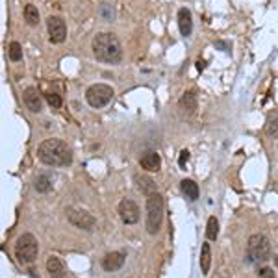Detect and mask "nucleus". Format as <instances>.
Listing matches in <instances>:
<instances>
[{
    "instance_id": "obj_11",
    "label": "nucleus",
    "mask_w": 278,
    "mask_h": 278,
    "mask_svg": "<svg viewBox=\"0 0 278 278\" xmlns=\"http://www.w3.org/2000/svg\"><path fill=\"white\" fill-rule=\"evenodd\" d=\"M124 260H126V256H124V252H110L106 254L102 258V267L104 271H108V273H113V271H119V269L124 265Z\"/></svg>"
},
{
    "instance_id": "obj_24",
    "label": "nucleus",
    "mask_w": 278,
    "mask_h": 278,
    "mask_svg": "<svg viewBox=\"0 0 278 278\" xmlns=\"http://www.w3.org/2000/svg\"><path fill=\"white\" fill-rule=\"evenodd\" d=\"M47 102H49L54 110L61 108V104H63V102H61V97H59L58 93H47Z\"/></svg>"
},
{
    "instance_id": "obj_4",
    "label": "nucleus",
    "mask_w": 278,
    "mask_h": 278,
    "mask_svg": "<svg viewBox=\"0 0 278 278\" xmlns=\"http://www.w3.org/2000/svg\"><path fill=\"white\" fill-rule=\"evenodd\" d=\"M271 256V243L264 234H254L249 238V243H247V258L252 264H258V262H265Z\"/></svg>"
},
{
    "instance_id": "obj_16",
    "label": "nucleus",
    "mask_w": 278,
    "mask_h": 278,
    "mask_svg": "<svg viewBox=\"0 0 278 278\" xmlns=\"http://www.w3.org/2000/svg\"><path fill=\"white\" fill-rule=\"evenodd\" d=\"M180 189H182V193H184V195L187 197L189 200H197V199H199V185H197L193 180H189V178H185V180L180 182Z\"/></svg>"
},
{
    "instance_id": "obj_5",
    "label": "nucleus",
    "mask_w": 278,
    "mask_h": 278,
    "mask_svg": "<svg viewBox=\"0 0 278 278\" xmlns=\"http://www.w3.org/2000/svg\"><path fill=\"white\" fill-rule=\"evenodd\" d=\"M37 252H39V245H37V239L32 234H23L17 243H15V256L20 264H32L35 258H37Z\"/></svg>"
},
{
    "instance_id": "obj_26",
    "label": "nucleus",
    "mask_w": 278,
    "mask_h": 278,
    "mask_svg": "<svg viewBox=\"0 0 278 278\" xmlns=\"http://www.w3.org/2000/svg\"><path fill=\"white\" fill-rule=\"evenodd\" d=\"M187 160H189V152H187V151H182V152H180V158H178V165H180L182 169H184L185 163H187Z\"/></svg>"
},
{
    "instance_id": "obj_27",
    "label": "nucleus",
    "mask_w": 278,
    "mask_h": 278,
    "mask_svg": "<svg viewBox=\"0 0 278 278\" xmlns=\"http://www.w3.org/2000/svg\"><path fill=\"white\" fill-rule=\"evenodd\" d=\"M204 61H200V59H199V61H197V69H199V71H204Z\"/></svg>"
},
{
    "instance_id": "obj_6",
    "label": "nucleus",
    "mask_w": 278,
    "mask_h": 278,
    "mask_svg": "<svg viewBox=\"0 0 278 278\" xmlns=\"http://www.w3.org/2000/svg\"><path fill=\"white\" fill-rule=\"evenodd\" d=\"M113 98V89L108 83H95L85 91V100L91 108L100 110V108L108 106Z\"/></svg>"
},
{
    "instance_id": "obj_10",
    "label": "nucleus",
    "mask_w": 278,
    "mask_h": 278,
    "mask_svg": "<svg viewBox=\"0 0 278 278\" xmlns=\"http://www.w3.org/2000/svg\"><path fill=\"white\" fill-rule=\"evenodd\" d=\"M23 98H25V104L30 112L39 113L43 112V97L37 88H26L25 93H23Z\"/></svg>"
},
{
    "instance_id": "obj_14",
    "label": "nucleus",
    "mask_w": 278,
    "mask_h": 278,
    "mask_svg": "<svg viewBox=\"0 0 278 278\" xmlns=\"http://www.w3.org/2000/svg\"><path fill=\"white\" fill-rule=\"evenodd\" d=\"M47 271H49L50 278H67V273H65V267L61 264V260L56 258V256H50L47 260Z\"/></svg>"
},
{
    "instance_id": "obj_13",
    "label": "nucleus",
    "mask_w": 278,
    "mask_h": 278,
    "mask_svg": "<svg viewBox=\"0 0 278 278\" xmlns=\"http://www.w3.org/2000/svg\"><path fill=\"white\" fill-rule=\"evenodd\" d=\"M178 28H180V34L184 37L191 35V32H193V17H191V11L187 8L178 10Z\"/></svg>"
},
{
    "instance_id": "obj_8",
    "label": "nucleus",
    "mask_w": 278,
    "mask_h": 278,
    "mask_svg": "<svg viewBox=\"0 0 278 278\" xmlns=\"http://www.w3.org/2000/svg\"><path fill=\"white\" fill-rule=\"evenodd\" d=\"M47 30H49L50 43L59 45L67 39V26H65V20L61 17L50 15L49 19H47Z\"/></svg>"
},
{
    "instance_id": "obj_1",
    "label": "nucleus",
    "mask_w": 278,
    "mask_h": 278,
    "mask_svg": "<svg viewBox=\"0 0 278 278\" xmlns=\"http://www.w3.org/2000/svg\"><path fill=\"white\" fill-rule=\"evenodd\" d=\"M37 158L41 163L50 167H67L73 163V152L61 139H45L37 146Z\"/></svg>"
},
{
    "instance_id": "obj_3",
    "label": "nucleus",
    "mask_w": 278,
    "mask_h": 278,
    "mask_svg": "<svg viewBox=\"0 0 278 278\" xmlns=\"http://www.w3.org/2000/svg\"><path fill=\"white\" fill-rule=\"evenodd\" d=\"M161 221H163V199L160 193H152L146 199V232L148 234H156L161 228Z\"/></svg>"
},
{
    "instance_id": "obj_7",
    "label": "nucleus",
    "mask_w": 278,
    "mask_h": 278,
    "mask_svg": "<svg viewBox=\"0 0 278 278\" xmlns=\"http://www.w3.org/2000/svg\"><path fill=\"white\" fill-rule=\"evenodd\" d=\"M67 219L73 226H76L80 230H85V232H91L95 228V225H97V221H95V217L91 213L78 210V208H67Z\"/></svg>"
},
{
    "instance_id": "obj_12",
    "label": "nucleus",
    "mask_w": 278,
    "mask_h": 278,
    "mask_svg": "<svg viewBox=\"0 0 278 278\" xmlns=\"http://www.w3.org/2000/svg\"><path fill=\"white\" fill-rule=\"evenodd\" d=\"M139 165L145 169V171H148V173H158L160 171V167H161V158H160V154L158 152H154V151H148V152H145L141 156V160H139Z\"/></svg>"
},
{
    "instance_id": "obj_17",
    "label": "nucleus",
    "mask_w": 278,
    "mask_h": 278,
    "mask_svg": "<svg viewBox=\"0 0 278 278\" xmlns=\"http://www.w3.org/2000/svg\"><path fill=\"white\" fill-rule=\"evenodd\" d=\"M210 265H211V249L210 243L202 245V250H200V271L202 274L210 273Z\"/></svg>"
},
{
    "instance_id": "obj_15",
    "label": "nucleus",
    "mask_w": 278,
    "mask_h": 278,
    "mask_svg": "<svg viewBox=\"0 0 278 278\" xmlns=\"http://www.w3.org/2000/svg\"><path fill=\"white\" fill-rule=\"evenodd\" d=\"M178 106H180V110H184V112H187V113L195 112L197 110V91L195 89L185 91L184 95H182L180 100H178Z\"/></svg>"
},
{
    "instance_id": "obj_2",
    "label": "nucleus",
    "mask_w": 278,
    "mask_h": 278,
    "mask_svg": "<svg viewBox=\"0 0 278 278\" xmlns=\"http://www.w3.org/2000/svg\"><path fill=\"white\" fill-rule=\"evenodd\" d=\"M93 54L102 63H119L122 59L121 41L110 32H102L93 37Z\"/></svg>"
},
{
    "instance_id": "obj_23",
    "label": "nucleus",
    "mask_w": 278,
    "mask_h": 278,
    "mask_svg": "<svg viewBox=\"0 0 278 278\" xmlns=\"http://www.w3.org/2000/svg\"><path fill=\"white\" fill-rule=\"evenodd\" d=\"M265 132H267V136H271V137H278V117L269 119L267 126H265Z\"/></svg>"
},
{
    "instance_id": "obj_19",
    "label": "nucleus",
    "mask_w": 278,
    "mask_h": 278,
    "mask_svg": "<svg viewBox=\"0 0 278 278\" xmlns=\"http://www.w3.org/2000/svg\"><path fill=\"white\" fill-rule=\"evenodd\" d=\"M25 20L30 26H37L39 25V11L34 4H26L25 8Z\"/></svg>"
},
{
    "instance_id": "obj_21",
    "label": "nucleus",
    "mask_w": 278,
    "mask_h": 278,
    "mask_svg": "<svg viewBox=\"0 0 278 278\" xmlns=\"http://www.w3.org/2000/svg\"><path fill=\"white\" fill-rule=\"evenodd\" d=\"M219 236V221L215 219V217H210L208 219V226H206V238L210 239V241H215Z\"/></svg>"
},
{
    "instance_id": "obj_20",
    "label": "nucleus",
    "mask_w": 278,
    "mask_h": 278,
    "mask_svg": "<svg viewBox=\"0 0 278 278\" xmlns=\"http://www.w3.org/2000/svg\"><path fill=\"white\" fill-rule=\"evenodd\" d=\"M35 189L37 193H49L52 189V180L47 175H39L35 178Z\"/></svg>"
},
{
    "instance_id": "obj_9",
    "label": "nucleus",
    "mask_w": 278,
    "mask_h": 278,
    "mask_svg": "<svg viewBox=\"0 0 278 278\" xmlns=\"http://www.w3.org/2000/svg\"><path fill=\"white\" fill-rule=\"evenodd\" d=\"M119 217L122 219V223L126 225H136L139 221V208L134 200L124 199L119 202Z\"/></svg>"
},
{
    "instance_id": "obj_25",
    "label": "nucleus",
    "mask_w": 278,
    "mask_h": 278,
    "mask_svg": "<svg viewBox=\"0 0 278 278\" xmlns=\"http://www.w3.org/2000/svg\"><path fill=\"white\" fill-rule=\"evenodd\" d=\"M258 276L260 278H274V271L273 269H269V267H262L258 271Z\"/></svg>"
},
{
    "instance_id": "obj_18",
    "label": "nucleus",
    "mask_w": 278,
    "mask_h": 278,
    "mask_svg": "<svg viewBox=\"0 0 278 278\" xmlns=\"http://www.w3.org/2000/svg\"><path fill=\"white\" fill-rule=\"evenodd\" d=\"M136 182H137V189L141 191V193H145V195L156 193V184L148 176H136Z\"/></svg>"
},
{
    "instance_id": "obj_22",
    "label": "nucleus",
    "mask_w": 278,
    "mask_h": 278,
    "mask_svg": "<svg viewBox=\"0 0 278 278\" xmlns=\"http://www.w3.org/2000/svg\"><path fill=\"white\" fill-rule=\"evenodd\" d=\"M8 56H10L11 61H20L23 59V49L17 41H11L10 47H8Z\"/></svg>"
}]
</instances>
